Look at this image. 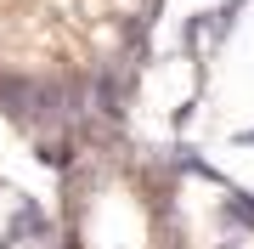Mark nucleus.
I'll list each match as a JSON object with an SVG mask.
<instances>
[{
  "instance_id": "obj_1",
  "label": "nucleus",
  "mask_w": 254,
  "mask_h": 249,
  "mask_svg": "<svg viewBox=\"0 0 254 249\" xmlns=\"http://www.w3.org/2000/svg\"><path fill=\"white\" fill-rule=\"evenodd\" d=\"M243 6H249V0H243Z\"/></svg>"
}]
</instances>
